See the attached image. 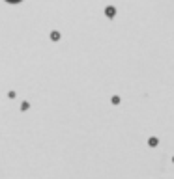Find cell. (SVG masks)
<instances>
[{"mask_svg": "<svg viewBox=\"0 0 174 179\" xmlns=\"http://www.w3.org/2000/svg\"><path fill=\"white\" fill-rule=\"evenodd\" d=\"M7 2H21V0H7Z\"/></svg>", "mask_w": 174, "mask_h": 179, "instance_id": "1", "label": "cell"}]
</instances>
